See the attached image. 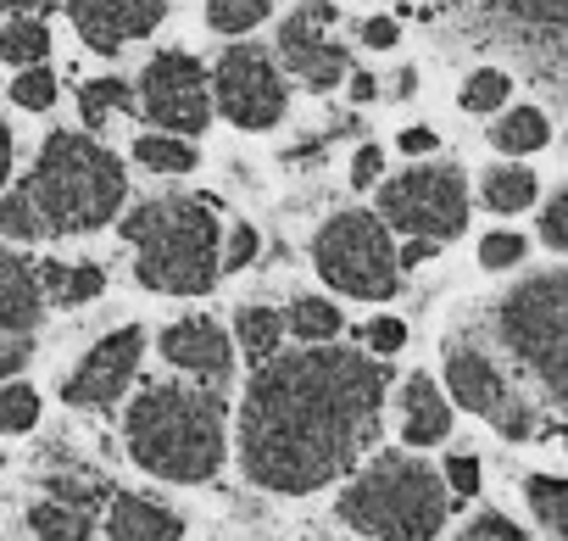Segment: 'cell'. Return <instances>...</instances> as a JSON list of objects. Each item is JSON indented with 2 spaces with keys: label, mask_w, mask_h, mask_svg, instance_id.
Masks as SVG:
<instances>
[{
  "label": "cell",
  "mask_w": 568,
  "mask_h": 541,
  "mask_svg": "<svg viewBox=\"0 0 568 541\" xmlns=\"http://www.w3.org/2000/svg\"><path fill=\"white\" fill-rule=\"evenodd\" d=\"M390 374L357 347H302L256 363L240 402V469L262 491L329 485L379 435Z\"/></svg>",
  "instance_id": "6da1fadb"
},
{
  "label": "cell",
  "mask_w": 568,
  "mask_h": 541,
  "mask_svg": "<svg viewBox=\"0 0 568 541\" xmlns=\"http://www.w3.org/2000/svg\"><path fill=\"white\" fill-rule=\"evenodd\" d=\"M129 201L123 162L79 129H57L29 179L0 196V234L7 240H45V234H90L112 223Z\"/></svg>",
  "instance_id": "7a4b0ae2"
},
{
  "label": "cell",
  "mask_w": 568,
  "mask_h": 541,
  "mask_svg": "<svg viewBox=\"0 0 568 541\" xmlns=\"http://www.w3.org/2000/svg\"><path fill=\"white\" fill-rule=\"evenodd\" d=\"M229 408L212 385H145L134 397V408L123 413V441L129 458L173 485H201L223 469V447H229Z\"/></svg>",
  "instance_id": "3957f363"
},
{
  "label": "cell",
  "mask_w": 568,
  "mask_h": 541,
  "mask_svg": "<svg viewBox=\"0 0 568 541\" xmlns=\"http://www.w3.org/2000/svg\"><path fill=\"white\" fill-rule=\"evenodd\" d=\"M123 240L134 246V274L162 297H201L223 274V223L201 196H151L123 218Z\"/></svg>",
  "instance_id": "277c9868"
},
{
  "label": "cell",
  "mask_w": 568,
  "mask_h": 541,
  "mask_svg": "<svg viewBox=\"0 0 568 541\" xmlns=\"http://www.w3.org/2000/svg\"><path fill=\"white\" fill-rule=\"evenodd\" d=\"M341 519L374 541H435L452 513V485L418 458L385 452L341 491Z\"/></svg>",
  "instance_id": "5b68a950"
},
{
  "label": "cell",
  "mask_w": 568,
  "mask_h": 541,
  "mask_svg": "<svg viewBox=\"0 0 568 541\" xmlns=\"http://www.w3.org/2000/svg\"><path fill=\"white\" fill-rule=\"evenodd\" d=\"M496 341L546 391V402L568 413V268L535 274L501 297Z\"/></svg>",
  "instance_id": "8992f818"
},
{
  "label": "cell",
  "mask_w": 568,
  "mask_h": 541,
  "mask_svg": "<svg viewBox=\"0 0 568 541\" xmlns=\"http://www.w3.org/2000/svg\"><path fill=\"white\" fill-rule=\"evenodd\" d=\"M313 262L329 291L357 297V302H390L402 291V251L390 240V223L363 207L335 212L313 234Z\"/></svg>",
  "instance_id": "52a82bcc"
},
{
  "label": "cell",
  "mask_w": 568,
  "mask_h": 541,
  "mask_svg": "<svg viewBox=\"0 0 568 541\" xmlns=\"http://www.w3.org/2000/svg\"><path fill=\"white\" fill-rule=\"evenodd\" d=\"M379 218L413 240H457L468 229V179L452 162H418L379 184Z\"/></svg>",
  "instance_id": "ba28073f"
},
{
  "label": "cell",
  "mask_w": 568,
  "mask_h": 541,
  "mask_svg": "<svg viewBox=\"0 0 568 541\" xmlns=\"http://www.w3.org/2000/svg\"><path fill=\"white\" fill-rule=\"evenodd\" d=\"M212 107L245 134L273 129L284 107H291V84H284L278 57H267V46H251V40L223 46V57L212 62Z\"/></svg>",
  "instance_id": "9c48e42d"
},
{
  "label": "cell",
  "mask_w": 568,
  "mask_h": 541,
  "mask_svg": "<svg viewBox=\"0 0 568 541\" xmlns=\"http://www.w3.org/2000/svg\"><path fill=\"white\" fill-rule=\"evenodd\" d=\"M140 112L162 134L195 140L212 123V73L190 51H156L140 73Z\"/></svg>",
  "instance_id": "30bf717a"
},
{
  "label": "cell",
  "mask_w": 568,
  "mask_h": 541,
  "mask_svg": "<svg viewBox=\"0 0 568 541\" xmlns=\"http://www.w3.org/2000/svg\"><path fill=\"white\" fill-rule=\"evenodd\" d=\"M446 391L457 397V408L490 419L507 441H529L535 435V408L507 385V374L496 369V358L485 347H468V341L446 347Z\"/></svg>",
  "instance_id": "8fae6325"
},
{
  "label": "cell",
  "mask_w": 568,
  "mask_h": 541,
  "mask_svg": "<svg viewBox=\"0 0 568 541\" xmlns=\"http://www.w3.org/2000/svg\"><path fill=\"white\" fill-rule=\"evenodd\" d=\"M140 358H145L140 324H123V330H112L106 341H95V347L73 363V374H68V385H62L68 408H112V402L134 385Z\"/></svg>",
  "instance_id": "7c38bea8"
},
{
  "label": "cell",
  "mask_w": 568,
  "mask_h": 541,
  "mask_svg": "<svg viewBox=\"0 0 568 541\" xmlns=\"http://www.w3.org/2000/svg\"><path fill=\"white\" fill-rule=\"evenodd\" d=\"M273 57H278L284 73H296L307 90H335L346 79V46L329 34L324 0H318V7H302L296 18L278 23V51Z\"/></svg>",
  "instance_id": "4fadbf2b"
},
{
  "label": "cell",
  "mask_w": 568,
  "mask_h": 541,
  "mask_svg": "<svg viewBox=\"0 0 568 541\" xmlns=\"http://www.w3.org/2000/svg\"><path fill=\"white\" fill-rule=\"evenodd\" d=\"M168 0H68V23L95 57H118L129 40L156 34Z\"/></svg>",
  "instance_id": "5bb4252c"
},
{
  "label": "cell",
  "mask_w": 568,
  "mask_h": 541,
  "mask_svg": "<svg viewBox=\"0 0 568 541\" xmlns=\"http://www.w3.org/2000/svg\"><path fill=\"white\" fill-rule=\"evenodd\" d=\"M162 358L184 374H201V380H229L234 369V335L212 319H179L162 330Z\"/></svg>",
  "instance_id": "9a60e30c"
},
{
  "label": "cell",
  "mask_w": 568,
  "mask_h": 541,
  "mask_svg": "<svg viewBox=\"0 0 568 541\" xmlns=\"http://www.w3.org/2000/svg\"><path fill=\"white\" fill-rule=\"evenodd\" d=\"M40 319H45L40 268L0 246V335H29Z\"/></svg>",
  "instance_id": "2e32d148"
},
{
  "label": "cell",
  "mask_w": 568,
  "mask_h": 541,
  "mask_svg": "<svg viewBox=\"0 0 568 541\" xmlns=\"http://www.w3.org/2000/svg\"><path fill=\"white\" fill-rule=\"evenodd\" d=\"M452 435V408L429 374H413L402 385V441L407 447H440Z\"/></svg>",
  "instance_id": "e0dca14e"
},
{
  "label": "cell",
  "mask_w": 568,
  "mask_h": 541,
  "mask_svg": "<svg viewBox=\"0 0 568 541\" xmlns=\"http://www.w3.org/2000/svg\"><path fill=\"white\" fill-rule=\"evenodd\" d=\"M106 530H112V541H179L184 519L173 508H162L156 497H112Z\"/></svg>",
  "instance_id": "ac0fdd59"
},
{
  "label": "cell",
  "mask_w": 568,
  "mask_h": 541,
  "mask_svg": "<svg viewBox=\"0 0 568 541\" xmlns=\"http://www.w3.org/2000/svg\"><path fill=\"white\" fill-rule=\"evenodd\" d=\"M40 291L57 308H84L106 291V274L95 262H40Z\"/></svg>",
  "instance_id": "d6986e66"
},
{
  "label": "cell",
  "mask_w": 568,
  "mask_h": 541,
  "mask_svg": "<svg viewBox=\"0 0 568 541\" xmlns=\"http://www.w3.org/2000/svg\"><path fill=\"white\" fill-rule=\"evenodd\" d=\"M546 140H551V123H546L540 107H513V112H501V118L490 123V146L507 151V157H529V151H540Z\"/></svg>",
  "instance_id": "ffe728a7"
},
{
  "label": "cell",
  "mask_w": 568,
  "mask_h": 541,
  "mask_svg": "<svg viewBox=\"0 0 568 541\" xmlns=\"http://www.w3.org/2000/svg\"><path fill=\"white\" fill-rule=\"evenodd\" d=\"M535 196H540V184H535V173L518 168V162L485 168V179H479V201H485L490 212H524V207H535Z\"/></svg>",
  "instance_id": "44dd1931"
},
{
  "label": "cell",
  "mask_w": 568,
  "mask_h": 541,
  "mask_svg": "<svg viewBox=\"0 0 568 541\" xmlns=\"http://www.w3.org/2000/svg\"><path fill=\"white\" fill-rule=\"evenodd\" d=\"M29 524H34L40 541H90V508H79L68 497H51V491L29 508Z\"/></svg>",
  "instance_id": "7402d4cb"
},
{
  "label": "cell",
  "mask_w": 568,
  "mask_h": 541,
  "mask_svg": "<svg viewBox=\"0 0 568 541\" xmlns=\"http://www.w3.org/2000/svg\"><path fill=\"white\" fill-rule=\"evenodd\" d=\"M278 341H284V313H273V308H240L234 313V347L251 363L278 358Z\"/></svg>",
  "instance_id": "603a6c76"
},
{
  "label": "cell",
  "mask_w": 568,
  "mask_h": 541,
  "mask_svg": "<svg viewBox=\"0 0 568 541\" xmlns=\"http://www.w3.org/2000/svg\"><path fill=\"white\" fill-rule=\"evenodd\" d=\"M341 330H346L341 308L324 302V297H302V302H291V313H284V335H296L302 347H329Z\"/></svg>",
  "instance_id": "cb8c5ba5"
},
{
  "label": "cell",
  "mask_w": 568,
  "mask_h": 541,
  "mask_svg": "<svg viewBox=\"0 0 568 541\" xmlns=\"http://www.w3.org/2000/svg\"><path fill=\"white\" fill-rule=\"evenodd\" d=\"M45 57H51V29H45V18L23 12V18H12L7 29H0V62H12V68H40Z\"/></svg>",
  "instance_id": "d4e9b609"
},
{
  "label": "cell",
  "mask_w": 568,
  "mask_h": 541,
  "mask_svg": "<svg viewBox=\"0 0 568 541\" xmlns=\"http://www.w3.org/2000/svg\"><path fill=\"white\" fill-rule=\"evenodd\" d=\"M524 502L535 508L540 530H551L557 541H568V480L562 474H529L524 480Z\"/></svg>",
  "instance_id": "484cf974"
},
{
  "label": "cell",
  "mask_w": 568,
  "mask_h": 541,
  "mask_svg": "<svg viewBox=\"0 0 568 541\" xmlns=\"http://www.w3.org/2000/svg\"><path fill=\"white\" fill-rule=\"evenodd\" d=\"M134 162L140 168H151V173H190L195 168V146L184 140V134H140L134 140Z\"/></svg>",
  "instance_id": "4316f807"
},
{
  "label": "cell",
  "mask_w": 568,
  "mask_h": 541,
  "mask_svg": "<svg viewBox=\"0 0 568 541\" xmlns=\"http://www.w3.org/2000/svg\"><path fill=\"white\" fill-rule=\"evenodd\" d=\"M273 0H206V29L212 34H251L256 23H267Z\"/></svg>",
  "instance_id": "83f0119b"
},
{
  "label": "cell",
  "mask_w": 568,
  "mask_h": 541,
  "mask_svg": "<svg viewBox=\"0 0 568 541\" xmlns=\"http://www.w3.org/2000/svg\"><path fill=\"white\" fill-rule=\"evenodd\" d=\"M129 107H134V90H129L123 79H90V84L79 90V112H84L90 129H101L112 112H129Z\"/></svg>",
  "instance_id": "f1b7e54d"
},
{
  "label": "cell",
  "mask_w": 568,
  "mask_h": 541,
  "mask_svg": "<svg viewBox=\"0 0 568 541\" xmlns=\"http://www.w3.org/2000/svg\"><path fill=\"white\" fill-rule=\"evenodd\" d=\"M40 424V391L12 380V385H0V430L7 435H29Z\"/></svg>",
  "instance_id": "f546056e"
},
{
  "label": "cell",
  "mask_w": 568,
  "mask_h": 541,
  "mask_svg": "<svg viewBox=\"0 0 568 541\" xmlns=\"http://www.w3.org/2000/svg\"><path fill=\"white\" fill-rule=\"evenodd\" d=\"M507 96H513V79L501 68H479L463 79L457 101H463V112H496V107H507Z\"/></svg>",
  "instance_id": "4dcf8cb0"
},
{
  "label": "cell",
  "mask_w": 568,
  "mask_h": 541,
  "mask_svg": "<svg viewBox=\"0 0 568 541\" xmlns=\"http://www.w3.org/2000/svg\"><path fill=\"white\" fill-rule=\"evenodd\" d=\"M12 101H18L23 112H51V107H57V73H51L45 62H40V68H18Z\"/></svg>",
  "instance_id": "1f68e13d"
},
{
  "label": "cell",
  "mask_w": 568,
  "mask_h": 541,
  "mask_svg": "<svg viewBox=\"0 0 568 541\" xmlns=\"http://www.w3.org/2000/svg\"><path fill=\"white\" fill-rule=\"evenodd\" d=\"M524 251H529V240H524L518 229H496V234L479 240V268L501 274V268H518V262H524Z\"/></svg>",
  "instance_id": "d6a6232c"
},
{
  "label": "cell",
  "mask_w": 568,
  "mask_h": 541,
  "mask_svg": "<svg viewBox=\"0 0 568 541\" xmlns=\"http://www.w3.org/2000/svg\"><path fill=\"white\" fill-rule=\"evenodd\" d=\"M357 341H363L374 358H390V352H402V347H407V324H402V319H390V313H379V319H368V324L357 330Z\"/></svg>",
  "instance_id": "836d02e7"
},
{
  "label": "cell",
  "mask_w": 568,
  "mask_h": 541,
  "mask_svg": "<svg viewBox=\"0 0 568 541\" xmlns=\"http://www.w3.org/2000/svg\"><path fill=\"white\" fill-rule=\"evenodd\" d=\"M540 240H546L551 251H568V184L540 207Z\"/></svg>",
  "instance_id": "e575fe53"
},
{
  "label": "cell",
  "mask_w": 568,
  "mask_h": 541,
  "mask_svg": "<svg viewBox=\"0 0 568 541\" xmlns=\"http://www.w3.org/2000/svg\"><path fill=\"white\" fill-rule=\"evenodd\" d=\"M457 541H529V535H524L507 513H479V519H468V524H463V535H457Z\"/></svg>",
  "instance_id": "d590c367"
},
{
  "label": "cell",
  "mask_w": 568,
  "mask_h": 541,
  "mask_svg": "<svg viewBox=\"0 0 568 541\" xmlns=\"http://www.w3.org/2000/svg\"><path fill=\"white\" fill-rule=\"evenodd\" d=\"M251 257H256V229H251V223H234L229 240H223V257H217V262H223V274H240Z\"/></svg>",
  "instance_id": "8d00e7d4"
},
{
  "label": "cell",
  "mask_w": 568,
  "mask_h": 541,
  "mask_svg": "<svg viewBox=\"0 0 568 541\" xmlns=\"http://www.w3.org/2000/svg\"><path fill=\"white\" fill-rule=\"evenodd\" d=\"M446 485H452V497H474L479 491V458H468V452L446 458Z\"/></svg>",
  "instance_id": "74e56055"
},
{
  "label": "cell",
  "mask_w": 568,
  "mask_h": 541,
  "mask_svg": "<svg viewBox=\"0 0 568 541\" xmlns=\"http://www.w3.org/2000/svg\"><path fill=\"white\" fill-rule=\"evenodd\" d=\"M357 40H363L368 51H390V46L402 40V29H396V18H368V23L357 29Z\"/></svg>",
  "instance_id": "f35d334b"
},
{
  "label": "cell",
  "mask_w": 568,
  "mask_h": 541,
  "mask_svg": "<svg viewBox=\"0 0 568 541\" xmlns=\"http://www.w3.org/2000/svg\"><path fill=\"white\" fill-rule=\"evenodd\" d=\"M379 168H385V151H379V146H357V157H352V184L368 190V184L379 179Z\"/></svg>",
  "instance_id": "ab89813d"
},
{
  "label": "cell",
  "mask_w": 568,
  "mask_h": 541,
  "mask_svg": "<svg viewBox=\"0 0 568 541\" xmlns=\"http://www.w3.org/2000/svg\"><path fill=\"white\" fill-rule=\"evenodd\" d=\"M29 335H0V380L7 374H23V363H29Z\"/></svg>",
  "instance_id": "60d3db41"
},
{
  "label": "cell",
  "mask_w": 568,
  "mask_h": 541,
  "mask_svg": "<svg viewBox=\"0 0 568 541\" xmlns=\"http://www.w3.org/2000/svg\"><path fill=\"white\" fill-rule=\"evenodd\" d=\"M440 140H435V129H402V151L407 157H429Z\"/></svg>",
  "instance_id": "b9f144b4"
},
{
  "label": "cell",
  "mask_w": 568,
  "mask_h": 541,
  "mask_svg": "<svg viewBox=\"0 0 568 541\" xmlns=\"http://www.w3.org/2000/svg\"><path fill=\"white\" fill-rule=\"evenodd\" d=\"M435 257V240H413V246H402V268H418V262H429Z\"/></svg>",
  "instance_id": "7bdbcfd3"
},
{
  "label": "cell",
  "mask_w": 568,
  "mask_h": 541,
  "mask_svg": "<svg viewBox=\"0 0 568 541\" xmlns=\"http://www.w3.org/2000/svg\"><path fill=\"white\" fill-rule=\"evenodd\" d=\"M7 179H12V129L0 123V190H7Z\"/></svg>",
  "instance_id": "ee69618b"
},
{
  "label": "cell",
  "mask_w": 568,
  "mask_h": 541,
  "mask_svg": "<svg viewBox=\"0 0 568 541\" xmlns=\"http://www.w3.org/2000/svg\"><path fill=\"white\" fill-rule=\"evenodd\" d=\"M374 96H379L374 73H352V101H374Z\"/></svg>",
  "instance_id": "f6af8a7d"
},
{
  "label": "cell",
  "mask_w": 568,
  "mask_h": 541,
  "mask_svg": "<svg viewBox=\"0 0 568 541\" xmlns=\"http://www.w3.org/2000/svg\"><path fill=\"white\" fill-rule=\"evenodd\" d=\"M40 7H51V0H0V12H7V18H23V12H40Z\"/></svg>",
  "instance_id": "bcb514c9"
},
{
  "label": "cell",
  "mask_w": 568,
  "mask_h": 541,
  "mask_svg": "<svg viewBox=\"0 0 568 541\" xmlns=\"http://www.w3.org/2000/svg\"><path fill=\"white\" fill-rule=\"evenodd\" d=\"M413 90H418V73L402 68V73H396V96H413Z\"/></svg>",
  "instance_id": "7dc6e473"
},
{
  "label": "cell",
  "mask_w": 568,
  "mask_h": 541,
  "mask_svg": "<svg viewBox=\"0 0 568 541\" xmlns=\"http://www.w3.org/2000/svg\"><path fill=\"white\" fill-rule=\"evenodd\" d=\"M302 7H318V0H302Z\"/></svg>",
  "instance_id": "c3c4849f"
}]
</instances>
